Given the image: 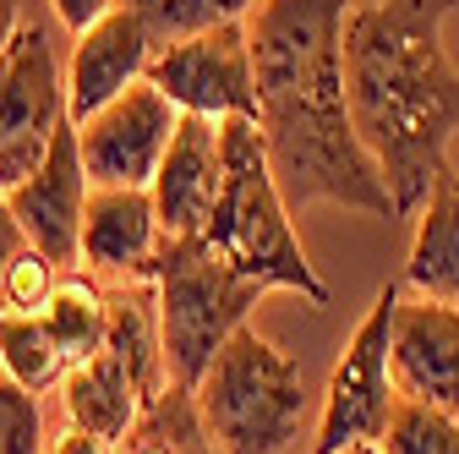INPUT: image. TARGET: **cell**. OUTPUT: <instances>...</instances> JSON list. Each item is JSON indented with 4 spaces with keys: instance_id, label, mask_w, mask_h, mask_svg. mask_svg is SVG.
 <instances>
[{
    "instance_id": "5b68a950",
    "label": "cell",
    "mask_w": 459,
    "mask_h": 454,
    "mask_svg": "<svg viewBox=\"0 0 459 454\" xmlns=\"http://www.w3.org/2000/svg\"><path fill=\"white\" fill-rule=\"evenodd\" d=\"M143 279L159 296V323H164V356L169 378L197 389L208 362L224 351V339L247 323V312L268 296V285L236 274L203 236H164L159 252L148 258Z\"/></svg>"
},
{
    "instance_id": "44dd1931",
    "label": "cell",
    "mask_w": 459,
    "mask_h": 454,
    "mask_svg": "<svg viewBox=\"0 0 459 454\" xmlns=\"http://www.w3.org/2000/svg\"><path fill=\"white\" fill-rule=\"evenodd\" d=\"M388 454H459V416L421 406V400H399L383 432Z\"/></svg>"
},
{
    "instance_id": "7c38bea8",
    "label": "cell",
    "mask_w": 459,
    "mask_h": 454,
    "mask_svg": "<svg viewBox=\"0 0 459 454\" xmlns=\"http://www.w3.org/2000/svg\"><path fill=\"white\" fill-rule=\"evenodd\" d=\"M148 66H153V44H148L137 12L121 0L109 17L82 28L77 44H72V61H66V116L77 127L93 121L109 99H121L132 83H143Z\"/></svg>"
},
{
    "instance_id": "9c48e42d",
    "label": "cell",
    "mask_w": 459,
    "mask_h": 454,
    "mask_svg": "<svg viewBox=\"0 0 459 454\" xmlns=\"http://www.w3.org/2000/svg\"><path fill=\"white\" fill-rule=\"evenodd\" d=\"M176 127H181V109L148 77L132 83L121 99H109L93 121L77 127L93 187H153Z\"/></svg>"
},
{
    "instance_id": "4316f807",
    "label": "cell",
    "mask_w": 459,
    "mask_h": 454,
    "mask_svg": "<svg viewBox=\"0 0 459 454\" xmlns=\"http://www.w3.org/2000/svg\"><path fill=\"white\" fill-rule=\"evenodd\" d=\"M17 28H22V6L17 0H0V55H6V44L17 39Z\"/></svg>"
},
{
    "instance_id": "603a6c76",
    "label": "cell",
    "mask_w": 459,
    "mask_h": 454,
    "mask_svg": "<svg viewBox=\"0 0 459 454\" xmlns=\"http://www.w3.org/2000/svg\"><path fill=\"white\" fill-rule=\"evenodd\" d=\"M44 406L39 394L0 372V454H44Z\"/></svg>"
},
{
    "instance_id": "7402d4cb",
    "label": "cell",
    "mask_w": 459,
    "mask_h": 454,
    "mask_svg": "<svg viewBox=\"0 0 459 454\" xmlns=\"http://www.w3.org/2000/svg\"><path fill=\"white\" fill-rule=\"evenodd\" d=\"M55 285H61V263L44 258L39 247H28V252L6 268V279H0V312H28V318H39V312L49 307Z\"/></svg>"
},
{
    "instance_id": "8fae6325",
    "label": "cell",
    "mask_w": 459,
    "mask_h": 454,
    "mask_svg": "<svg viewBox=\"0 0 459 454\" xmlns=\"http://www.w3.org/2000/svg\"><path fill=\"white\" fill-rule=\"evenodd\" d=\"M394 389L399 400H421L459 416V307L416 296H399L394 312Z\"/></svg>"
},
{
    "instance_id": "3957f363",
    "label": "cell",
    "mask_w": 459,
    "mask_h": 454,
    "mask_svg": "<svg viewBox=\"0 0 459 454\" xmlns=\"http://www.w3.org/2000/svg\"><path fill=\"white\" fill-rule=\"evenodd\" d=\"M219 153H224V192L203 224V241L236 274L257 279V285L296 291L312 307H328V285L317 279V268L307 263V252L296 241L290 203L279 192L263 127L247 116H224L219 121Z\"/></svg>"
},
{
    "instance_id": "277c9868",
    "label": "cell",
    "mask_w": 459,
    "mask_h": 454,
    "mask_svg": "<svg viewBox=\"0 0 459 454\" xmlns=\"http://www.w3.org/2000/svg\"><path fill=\"white\" fill-rule=\"evenodd\" d=\"M192 394L219 454H284L301 438V367L252 323H241L224 339V351L208 362Z\"/></svg>"
},
{
    "instance_id": "e0dca14e",
    "label": "cell",
    "mask_w": 459,
    "mask_h": 454,
    "mask_svg": "<svg viewBox=\"0 0 459 454\" xmlns=\"http://www.w3.org/2000/svg\"><path fill=\"white\" fill-rule=\"evenodd\" d=\"M104 351L121 362L143 400H159L169 389V356H164V323H159V296L148 279H126L121 291H109V334Z\"/></svg>"
},
{
    "instance_id": "30bf717a",
    "label": "cell",
    "mask_w": 459,
    "mask_h": 454,
    "mask_svg": "<svg viewBox=\"0 0 459 454\" xmlns=\"http://www.w3.org/2000/svg\"><path fill=\"white\" fill-rule=\"evenodd\" d=\"M88 197H93V176H88V164H82L77 121H66L61 132H55L44 164L33 170L28 181H17L6 192V203L22 219L28 241L44 258H55L61 268L82 263V214H88Z\"/></svg>"
},
{
    "instance_id": "52a82bcc",
    "label": "cell",
    "mask_w": 459,
    "mask_h": 454,
    "mask_svg": "<svg viewBox=\"0 0 459 454\" xmlns=\"http://www.w3.org/2000/svg\"><path fill=\"white\" fill-rule=\"evenodd\" d=\"M66 116V72L39 22H22L0 55V192H12L44 164Z\"/></svg>"
},
{
    "instance_id": "ffe728a7",
    "label": "cell",
    "mask_w": 459,
    "mask_h": 454,
    "mask_svg": "<svg viewBox=\"0 0 459 454\" xmlns=\"http://www.w3.org/2000/svg\"><path fill=\"white\" fill-rule=\"evenodd\" d=\"M137 12L153 55L169 49V44H186L208 28H224V22H247L257 0H126Z\"/></svg>"
},
{
    "instance_id": "4fadbf2b",
    "label": "cell",
    "mask_w": 459,
    "mask_h": 454,
    "mask_svg": "<svg viewBox=\"0 0 459 454\" xmlns=\"http://www.w3.org/2000/svg\"><path fill=\"white\" fill-rule=\"evenodd\" d=\"M153 208L164 236H203V224L224 192V153H219V121L208 116H181L169 153L153 176Z\"/></svg>"
},
{
    "instance_id": "5bb4252c",
    "label": "cell",
    "mask_w": 459,
    "mask_h": 454,
    "mask_svg": "<svg viewBox=\"0 0 459 454\" xmlns=\"http://www.w3.org/2000/svg\"><path fill=\"white\" fill-rule=\"evenodd\" d=\"M159 241H164V224L148 187H93L82 214V268L143 279Z\"/></svg>"
},
{
    "instance_id": "ac0fdd59",
    "label": "cell",
    "mask_w": 459,
    "mask_h": 454,
    "mask_svg": "<svg viewBox=\"0 0 459 454\" xmlns=\"http://www.w3.org/2000/svg\"><path fill=\"white\" fill-rule=\"evenodd\" d=\"M44 328L55 334V345H61L66 367L88 362L104 351V334H109V291H99V279L88 274H61V285H55L49 307L39 312Z\"/></svg>"
},
{
    "instance_id": "484cf974",
    "label": "cell",
    "mask_w": 459,
    "mask_h": 454,
    "mask_svg": "<svg viewBox=\"0 0 459 454\" xmlns=\"http://www.w3.org/2000/svg\"><path fill=\"white\" fill-rule=\"evenodd\" d=\"M44 454H115V443H104V438H93V432H82V427L66 422V432H55Z\"/></svg>"
},
{
    "instance_id": "cb8c5ba5",
    "label": "cell",
    "mask_w": 459,
    "mask_h": 454,
    "mask_svg": "<svg viewBox=\"0 0 459 454\" xmlns=\"http://www.w3.org/2000/svg\"><path fill=\"white\" fill-rule=\"evenodd\" d=\"M49 6H55V17H61V28L77 39L82 28H93L99 17H109L115 6H121V0H49Z\"/></svg>"
},
{
    "instance_id": "2e32d148",
    "label": "cell",
    "mask_w": 459,
    "mask_h": 454,
    "mask_svg": "<svg viewBox=\"0 0 459 454\" xmlns=\"http://www.w3.org/2000/svg\"><path fill=\"white\" fill-rule=\"evenodd\" d=\"M405 285L416 296L459 307V170L448 164L432 181V197L416 214V241L405 258Z\"/></svg>"
},
{
    "instance_id": "d4e9b609",
    "label": "cell",
    "mask_w": 459,
    "mask_h": 454,
    "mask_svg": "<svg viewBox=\"0 0 459 454\" xmlns=\"http://www.w3.org/2000/svg\"><path fill=\"white\" fill-rule=\"evenodd\" d=\"M28 247H33V241H28V231H22V219L12 214L6 192H0V279H6V268H12Z\"/></svg>"
},
{
    "instance_id": "83f0119b",
    "label": "cell",
    "mask_w": 459,
    "mask_h": 454,
    "mask_svg": "<svg viewBox=\"0 0 459 454\" xmlns=\"http://www.w3.org/2000/svg\"><path fill=\"white\" fill-rule=\"evenodd\" d=\"M339 454H388V449H383V438H372V443H344Z\"/></svg>"
},
{
    "instance_id": "8992f818",
    "label": "cell",
    "mask_w": 459,
    "mask_h": 454,
    "mask_svg": "<svg viewBox=\"0 0 459 454\" xmlns=\"http://www.w3.org/2000/svg\"><path fill=\"white\" fill-rule=\"evenodd\" d=\"M399 291L394 279L372 296L367 318L356 323L351 345L339 351L333 372H328V389H323V416H317V438H312V454H339L344 443H372L388 432V416H394V312H399Z\"/></svg>"
},
{
    "instance_id": "7a4b0ae2",
    "label": "cell",
    "mask_w": 459,
    "mask_h": 454,
    "mask_svg": "<svg viewBox=\"0 0 459 454\" xmlns=\"http://www.w3.org/2000/svg\"><path fill=\"white\" fill-rule=\"evenodd\" d=\"M454 12L459 0H356L344 17L351 116L383 164L399 219L421 214L459 137V66L443 49Z\"/></svg>"
},
{
    "instance_id": "9a60e30c",
    "label": "cell",
    "mask_w": 459,
    "mask_h": 454,
    "mask_svg": "<svg viewBox=\"0 0 459 454\" xmlns=\"http://www.w3.org/2000/svg\"><path fill=\"white\" fill-rule=\"evenodd\" d=\"M61 406H66V422L72 427H82V432H93V438H104L115 449L137 432V422L148 411L137 378L115 362L109 351L66 367V378H61Z\"/></svg>"
},
{
    "instance_id": "d6986e66",
    "label": "cell",
    "mask_w": 459,
    "mask_h": 454,
    "mask_svg": "<svg viewBox=\"0 0 459 454\" xmlns=\"http://www.w3.org/2000/svg\"><path fill=\"white\" fill-rule=\"evenodd\" d=\"M0 372L33 394H44L66 378V356L55 345V334L44 328V318L0 312Z\"/></svg>"
},
{
    "instance_id": "6da1fadb",
    "label": "cell",
    "mask_w": 459,
    "mask_h": 454,
    "mask_svg": "<svg viewBox=\"0 0 459 454\" xmlns=\"http://www.w3.org/2000/svg\"><path fill=\"white\" fill-rule=\"evenodd\" d=\"M356 0H257L247 17L263 137L290 214L339 203L372 219H399L383 164L356 132L344 83V17Z\"/></svg>"
},
{
    "instance_id": "ba28073f",
    "label": "cell",
    "mask_w": 459,
    "mask_h": 454,
    "mask_svg": "<svg viewBox=\"0 0 459 454\" xmlns=\"http://www.w3.org/2000/svg\"><path fill=\"white\" fill-rule=\"evenodd\" d=\"M148 83L164 88V99L181 116H247L263 127V99H257V66H252V39L247 22H224L208 28L186 44H169L153 55Z\"/></svg>"
}]
</instances>
